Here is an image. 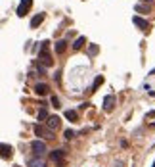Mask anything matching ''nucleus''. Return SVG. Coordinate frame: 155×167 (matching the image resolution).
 Masks as SVG:
<instances>
[{"label":"nucleus","mask_w":155,"mask_h":167,"mask_svg":"<svg viewBox=\"0 0 155 167\" xmlns=\"http://www.w3.org/2000/svg\"><path fill=\"white\" fill-rule=\"evenodd\" d=\"M50 160L56 163L58 167H67V158H65V150H52Z\"/></svg>","instance_id":"1"},{"label":"nucleus","mask_w":155,"mask_h":167,"mask_svg":"<svg viewBox=\"0 0 155 167\" xmlns=\"http://www.w3.org/2000/svg\"><path fill=\"white\" fill-rule=\"evenodd\" d=\"M38 60H40V63L44 65V67H48V65H52V56H50V52H48V42H46V40H44V42H42V46H40Z\"/></svg>","instance_id":"2"},{"label":"nucleus","mask_w":155,"mask_h":167,"mask_svg":"<svg viewBox=\"0 0 155 167\" xmlns=\"http://www.w3.org/2000/svg\"><path fill=\"white\" fill-rule=\"evenodd\" d=\"M31 150H33V154H35L37 158H42V155L48 152L46 142H44V140H33L31 142Z\"/></svg>","instance_id":"3"},{"label":"nucleus","mask_w":155,"mask_h":167,"mask_svg":"<svg viewBox=\"0 0 155 167\" xmlns=\"http://www.w3.org/2000/svg\"><path fill=\"white\" fill-rule=\"evenodd\" d=\"M33 131H35L37 137H42V138H46V140L56 138V137H54V131H50V129H46V127H42V125H35V127H33Z\"/></svg>","instance_id":"4"},{"label":"nucleus","mask_w":155,"mask_h":167,"mask_svg":"<svg viewBox=\"0 0 155 167\" xmlns=\"http://www.w3.org/2000/svg\"><path fill=\"white\" fill-rule=\"evenodd\" d=\"M12 155H14V148L10 146V144L0 142V158H2V160H10Z\"/></svg>","instance_id":"5"},{"label":"nucleus","mask_w":155,"mask_h":167,"mask_svg":"<svg viewBox=\"0 0 155 167\" xmlns=\"http://www.w3.org/2000/svg\"><path fill=\"white\" fill-rule=\"evenodd\" d=\"M60 125H61V119H60L58 115H48V119H46V129L56 131V129H60Z\"/></svg>","instance_id":"6"},{"label":"nucleus","mask_w":155,"mask_h":167,"mask_svg":"<svg viewBox=\"0 0 155 167\" xmlns=\"http://www.w3.org/2000/svg\"><path fill=\"white\" fill-rule=\"evenodd\" d=\"M33 6V0H21L19 6H17V16L19 17H23L27 12H29V8Z\"/></svg>","instance_id":"7"},{"label":"nucleus","mask_w":155,"mask_h":167,"mask_svg":"<svg viewBox=\"0 0 155 167\" xmlns=\"http://www.w3.org/2000/svg\"><path fill=\"white\" fill-rule=\"evenodd\" d=\"M132 23H134L138 29H142V31H148V29H149V23H148V21H146V19H142V17H138V16L132 17Z\"/></svg>","instance_id":"8"},{"label":"nucleus","mask_w":155,"mask_h":167,"mask_svg":"<svg viewBox=\"0 0 155 167\" xmlns=\"http://www.w3.org/2000/svg\"><path fill=\"white\" fill-rule=\"evenodd\" d=\"M27 167H46V161H44L42 158H29L27 160Z\"/></svg>","instance_id":"9"},{"label":"nucleus","mask_w":155,"mask_h":167,"mask_svg":"<svg viewBox=\"0 0 155 167\" xmlns=\"http://www.w3.org/2000/svg\"><path fill=\"white\" fill-rule=\"evenodd\" d=\"M35 92H37L38 96H46V94L50 92V86H48L46 83H38V85H35Z\"/></svg>","instance_id":"10"},{"label":"nucleus","mask_w":155,"mask_h":167,"mask_svg":"<svg viewBox=\"0 0 155 167\" xmlns=\"http://www.w3.org/2000/svg\"><path fill=\"white\" fill-rule=\"evenodd\" d=\"M113 106H115V96H111V94L105 96V98H104V109H105V111H111Z\"/></svg>","instance_id":"11"},{"label":"nucleus","mask_w":155,"mask_h":167,"mask_svg":"<svg viewBox=\"0 0 155 167\" xmlns=\"http://www.w3.org/2000/svg\"><path fill=\"white\" fill-rule=\"evenodd\" d=\"M44 21V14H37V16H33V19H31V27L33 29H37L40 23Z\"/></svg>","instance_id":"12"},{"label":"nucleus","mask_w":155,"mask_h":167,"mask_svg":"<svg viewBox=\"0 0 155 167\" xmlns=\"http://www.w3.org/2000/svg\"><path fill=\"white\" fill-rule=\"evenodd\" d=\"M84 42H86V37H79V39L73 42V50H81L84 46Z\"/></svg>","instance_id":"13"},{"label":"nucleus","mask_w":155,"mask_h":167,"mask_svg":"<svg viewBox=\"0 0 155 167\" xmlns=\"http://www.w3.org/2000/svg\"><path fill=\"white\" fill-rule=\"evenodd\" d=\"M65 48H67V42H65V40H58V42H56V52H58V54H63Z\"/></svg>","instance_id":"14"},{"label":"nucleus","mask_w":155,"mask_h":167,"mask_svg":"<svg viewBox=\"0 0 155 167\" xmlns=\"http://www.w3.org/2000/svg\"><path fill=\"white\" fill-rule=\"evenodd\" d=\"M65 117H67L69 121H77V119H79V114H77L75 109H67V111H65Z\"/></svg>","instance_id":"15"},{"label":"nucleus","mask_w":155,"mask_h":167,"mask_svg":"<svg viewBox=\"0 0 155 167\" xmlns=\"http://www.w3.org/2000/svg\"><path fill=\"white\" fill-rule=\"evenodd\" d=\"M102 83H104V77H102V75H98V77H96V81H94V85H92V92H94Z\"/></svg>","instance_id":"16"},{"label":"nucleus","mask_w":155,"mask_h":167,"mask_svg":"<svg viewBox=\"0 0 155 167\" xmlns=\"http://www.w3.org/2000/svg\"><path fill=\"white\" fill-rule=\"evenodd\" d=\"M77 137V132L73 131V129H67V131H65V138H67V140H71V138H75Z\"/></svg>","instance_id":"17"},{"label":"nucleus","mask_w":155,"mask_h":167,"mask_svg":"<svg viewBox=\"0 0 155 167\" xmlns=\"http://www.w3.org/2000/svg\"><path fill=\"white\" fill-rule=\"evenodd\" d=\"M44 119H48V111L46 109H40L38 111V121H44Z\"/></svg>","instance_id":"18"},{"label":"nucleus","mask_w":155,"mask_h":167,"mask_svg":"<svg viewBox=\"0 0 155 167\" xmlns=\"http://www.w3.org/2000/svg\"><path fill=\"white\" fill-rule=\"evenodd\" d=\"M136 12H149V6H146V4H138V6H136Z\"/></svg>","instance_id":"19"},{"label":"nucleus","mask_w":155,"mask_h":167,"mask_svg":"<svg viewBox=\"0 0 155 167\" xmlns=\"http://www.w3.org/2000/svg\"><path fill=\"white\" fill-rule=\"evenodd\" d=\"M88 54H90V56H96V54H98V46H96V44H90V48H88Z\"/></svg>","instance_id":"20"},{"label":"nucleus","mask_w":155,"mask_h":167,"mask_svg":"<svg viewBox=\"0 0 155 167\" xmlns=\"http://www.w3.org/2000/svg\"><path fill=\"white\" fill-rule=\"evenodd\" d=\"M37 71H38L40 77H42V75H46V67H44V65H37Z\"/></svg>","instance_id":"21"},{"label":"nucleus","mask_w":155,"mask_h":167,"mask_svg":"<svg viewBox=\"0 0 155 167\" xmlns=\"http://www.w3.org/2000/svg\"><path fill=\"white\" fill-rule=\"evenodd\" d=\"M52 104L56 106V108H60V98L58 96H52Z\"/></svg>","instance_id":"22"},{"label":"nucleus","mask_w":155,"mask_h":167,"mask_svg":"<svg viewBox=\"0 0 155 167\" xmlns=\"http://www.w3.org/2000/svg\"><path fill=\"white\" fill-rule=\"evenodd\" d=\"M60 75H61V71H56V75H54V79H56L58 83H60V79H61V77H60Z\"/></svg>","instance_id":"23"},{"label":"nucleus","mask_w":155,"mask_h":167,"mask_svg":"<svg viewBox=\"0 0 155 167\" xmlns=\"http://www.w3.org/2000/svg\"><path fill=\"white\" fill-rule=\"evenodd\" d=\"M115 167H125V161H121V160L115 161Z\"/></svg>","instance_id":"24"},{"label":"nucleus","mask_w":155,"mask_h":167,"mask_svg":"<svg viewBox=\"0 0 155 167\" xmlns=\"http://www.w3.org/2000/svg\"><path fill=\"white\" fill-rule=\"evenodd\" d=\"M148 117H155V109H153V111H149V114L146 115V119H148Z\"/></svg>","instance_id":"25"},{"label":"nucleus","mask_w":155,"mask_h":167,"mask_svg":"<svg viewBox=\"0 0 155 167\" xmlns=\"http://www.w3.org/2000/svg\"><path fill=\"white\" fill-rule=\"evenodd\" d=\"M144 2H149V0H144Z\"/></svg>","instance_id":"26"},{"label":"nucleus","mask_w":155,"mask_h":167,"mask_svg":"<svg viewBox=\"0 0 155 167\" xmlns=\"http://www.w3.org/2000/svg\"><path fill=\"white\" fill-rule=\"evenodd\" d=\"M153 167H155V163H153Z\"/></svg>","instance_id":"27"}]
</instances>
